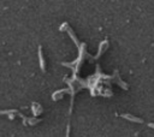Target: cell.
<instances>
[{"instance_id":"4","label":"cell","mask_w":154,"mask_h":137,"mask_svg":"<svg viewBox=\"0 0 154 137\" xmlns=\"http://www.w3.org/2000/svg\"><path fill=\"white\" fill-rule=\"evenodd\" d=\"M105 44H107V41H103V42H101V44H100V48H99V53H97L96 58H97V56H99V55H100V54L103 52V48H105L103 46H105Z\"/></svg>"},{"instance_id":"3","label":"cell","mask_w":154,"mask_h":137,"mask_svg":"<svg viewBox=\"0 0 154 137\" xmlns=\"http://www.w3.org/2000/svg\"><path fill=\"white\" fill-rule=\"evenodd\" d=\"M38 60H40V67L42 71H46V66H45V59L42 55V48L38 46Z\"/></svg>"},{"instance_id":"6","label":"cell","mask_w":154,"mask_h":137,"mask_svg":"<svg viewBox=\"0 0 154 137\" xmlns=\"http://www.w3.org/2000/svg\"><path fill=\"white\" fill-rule=\"evenodd\" d=\"M148 126H149V127H152V129H154V124H153V123H149V124H148Z\"/></svg>"},{"instance_id":"5","label":"cell","mask_w":154,"mask_h":137,"mask_svg":"<svg viewBox=\"0 0 154 137\" xmlns=\"http://www.w3.org/2000/svg\"><path fill=\"white\" fill-rule=\"evenodd\" d=\"M66 137H70V126L69 125L66 127Z\"/></svg>"},{"instance_id":"1","label":"cell","mask_w":154,"mask_h":137,"mask_svg":"<svg viewBox=\"0 0 154 137\" xmlns=\"http://www.w3.org/2000/svg\"><path fill=\"white\" fill-rule=\"evenodd\" d=\"M60 30H61V31H63V30H66V31L69 32V35L71 36V38H72V41L75 42V44H76V46H78V44H79V42H78V40L76 38V36H75V34H73V31H72V30L70 29V26H69V24H66V23H64V24H63V25L60 26Z\"/></svg>"},{"instance_id":"2","label":"cell","mask_w":154,"mask_h":137,"mask_svg":"<svg viewBox=\"0 0 154 137\" xmlns=\"http://www.w3.org/2000/svg\"><path fill=\"white\" fill-rule=\"evenodd\" d=\"M122 117H123L124 119H126V120H130V121H134V123H138V124L143 123V120H142L141 118L134 117V115H131V114H122Z\"/></svg>"}]
</instances>
